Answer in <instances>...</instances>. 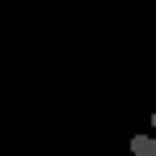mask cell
Segmentation results:
<instances>
[{
  "label": "cell",
  "mask_w": 156,
  "mask_h": 156,
  "mask_svg": "<svg viewBox=\"0 0 156 156\" xmlns=\"http://www.w3.org/2000/svg\"><path fill=\"white\" fill-rule=\"evenodd\" d=\"M131 152L135 156H156V135H135L131 139Z\"/></svg>",
  "instance_id": "6da1fadb"
},
{
  "label": "cell",
  "mask_w": 156,
  "mask_h": 156,
  "mask_svg": "<svg viewBox=\"0 0 156 156\" xmlns=\"http://www.w3.org/2000/svg\"><path fill=\"white\" fill-rule=\"evenodd\" d=\"M152 135H156V114H152Z\"/></svg>",
  "instance_id": "7a4b0ae2"
}]
</instances>
